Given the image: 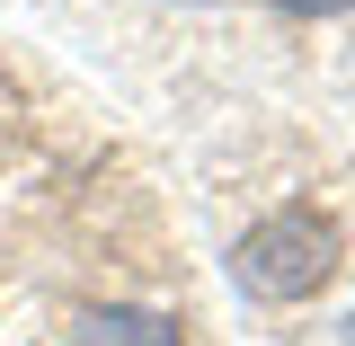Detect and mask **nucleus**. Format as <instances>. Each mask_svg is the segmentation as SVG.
<instances>
[{"label": "nucleus", "mask_w": 355, "mask_h": 346, "mask_svg": "<svg viewBox=\"0 0 355 346\" xmlns=\"http://www.w3.org/2000/svg\"><path fill=\"white\" fill-rule=\"evenodd\" d=\"M347 258V231L320 214V205H275L231 240V275L258 293V302H311Z\"/></svg>", "instance_id": "f257e3e1"}, {"label": "nucleus", "mask_w": 355, "mask_h": 346, "mask_svg": "<svg viewBox=\"0 0 355 346\" xmlns=\"http://www.w3.org/2000/svg\"><path fill=\"white\" fill-rule=\"evenodd\" d=\"M62 346H187L178 338V320L169 311H133V302H107V311H89L80 329Z\"/></svg>", "instance_id": "f03ea898"}, {"label": "nucleus", "mask_w": 355, "mask_h": 346, "mask_svg": "<svg viewBox=\"0 0 355 346\" xmlns=\"http://www.w3.org/2000/svg\"><path fill=\"white\" fill-rule=\"evenodd\" d=\"M266 9H284V18H338V9H355V0H266Z\"/></svg>", "instance_id": "7ed1b4c3"}, {"label": "nucleus", "mask_w": 355, "mask_h": 346, "mask_svg": "<svg viewBox=\"0 0 355 346\" xmlns=\"http://www.w3.org/2000/svg\"><path fill=\"white\" fill-rule=\"evenodd\" d=\"M347 338H355V329H347Z\"/></svg>", "instance_id": "20e7f679"}]
</instances>
